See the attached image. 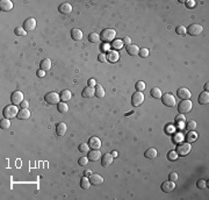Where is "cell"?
<instances>
[{
    "mask_svg": "<svg viewBox=\"0 0 209 200\" xmlns=\"http://www.w3.org/2000/svg\"><path fill=\"white\" fill-rule=\"evenodd\" d=\"M192 107H193V104L191 100H182L181 103H179V106H178V110L181 114H185V113H188L192 111Z\"/></svg>",
    "mask_w": 209,
    "mask_h": 200,
    "instance_id": "4",
    "label": "cell"
},
{
    "mask_svg": "<svg viewBox=\"0 0 209 200\" xmlns=\"http://www.w3.org/2000/svg\"><path fill=\"white\" fill-rule=\"evenodd\" d=\"M59 99H61V97H59V94H58V93H56V92H50V93L45 94V97H44V100H45V101H47L48 104H50V105L58 104Z\"/></svg>",
    "mask_w": 209,
    "mask_h": 200,
    "instance_id": "8",
    "label": "cell"
},
{
    "mask_svg": "<svg viewBox=\"0 0 209 200\" xmlns=\"http://www.w3.org/2000/svg\"><path fill=\"white\" fill-rule=\"evenodd\" d=\"M58 112L59 113H63V114H65V113H67V111H69V106H67V104L66 103H58Z\"/></svg>",
    "mask_w": 209,
    "mask_h": 200,
    "instance_id": "32",
    "label": "cell"
},
{
    "mask_svg": "<svg viewBox=\"0 0 209 200\" xmlns=\"http://www.w3.org/2000/svg\"><path fill=\"white\" fill-rule=\"evenodd\" d=\"M0 8L1 11L4 12H7V11H11L13 8V2L11 0H1L0 1Z\"/></svg>",
    "mask_w": 209,
    "mask_h": 200,
    "instance_id": "21",
    "label": "cell"
},
{
    "mask_svg": "<svg viewBox=\"0 0 209 200\" xmlns=\"http://www.w3.org/2000/svg\"><path fill=\"white\" fill-rule=\"evenodd\" d=\"M127 52H128L130 56H136V55H138V52H139V48L137 47L136 44H130V46H128L127 47Z\"/></svg>",
    "mask_w": 209,
    "mask_h": 200,
    "instance_id": "24",
    "label": "cell"
},
{
    "mask_svg": "<svg viewBox=\"0 0 209 200\" xmlns=\"http://www.w3.org/2000/svg\"><path fill=\"white\" fill-rule=\"evenodd\" d=\"M185 4L188 8H194V6H195V1L194 0H187Z\"/></svg>",
    "mask_w": 209,
    "mask_h": 200,
    "instance_id": "47",
    "label": "cell"
},
{
    "mask_svg": "<svg viewBox=\"0 0 209 200\" xmlns=\"http://www.w3.org/2000/svg\"><path fill=\"white\" fill-rule=\"evenodd\" d=\"M106 56H107V61H108V62H111V63H116V62L119 61V58H120L119 52H117V51H115V50H112V51L107 52V54H106Z\"/></svg>",
    "mask_w": 209,
    "mask_h": 200,
    "instance_id": "16",
    "label": "cell"
},
{
    "mask_svg": "<svg viewBox=\"0 0 209 200\" xmlns=\"http://www.w3.org/2000/svg\"><path fill=\"white\" fill-rule=\"evenodd\" d=\"M51 69V61L49 58H44L42 62H41V70H44V71H49Z\"/></svg>",
    "mask_w": 209,
    "mask_h": 200,
    "instance_id": "28",
    "label": "cell"
},
{
    "mask_svg": "<svg viewBox=\"0 0 209 200\" xmlns=\"http://www.w3.org/2000/svg\"><path fill=\"white\" fill-rule=\"evenodd\" d=\"M95 85H97L95 79H94V78H91V79L89 80V87H95Z\"/></svg>",
    "mask_w": 209,
    "mask_h": 200,
    "instance_id": "50",
    "label": "cell"
},
{
    "mask_svg": "<svg viewBox=\"0 0 209 200\" xmlns=\"http://www.w3.org/2000/svg\"><path fill=\"white\" fill-rule=\"evenodd\" d=\"M122 42H123V46H127V47H128V46L131 44V39L128 37V36H126V37H123V41H122Z\"/></svg>",
    "mask_w": 209,
    "mask_h": 200,
    "instance_id": "46",
    "label": "cell"
},
{
    "mask_svg": "<svg viewBox=\"0 0 209 200\" xmlns=\"http://www.w3.org/2000/svg\"><path fill=\"white\" fill-rule=\"evenodd\" d=\"M36 75H37V77H40V78H43V77L45 76V72H44V70H39Z\"/></svg>",
    "mask_w": 209,
    "mask_h": 200,
    "instance_id": "51",
    "label": "cell"
},
{
    "mask_svg": "<svg viewBox=\"0 0 209 200\" xmlns=\"http://www.w3.org/2000/svg\"><path fill=\"white\" fill-rule=\"evenodd\" d=\"M89 182L92 185H101L104 183V178L98 173H92L89 176Z\"/></svg>",
    "mask_w": 209,
    "mask_h": 200,
    "instance_id": "18",
    "label": "cell"
},
{
    "mask_svg": "<svg viewBox=\"0 0 209 200\" xmlns=\"http://www.w3.org/2000/svg\"><path fill=\"white\" fill-rule=\"evenodd\" d=\"M204 90H206V91H208L209 90V83H206V84H204Z\"/></svg>",
    "mask_w": 209,
    "mask_h": 200,
    "instance_id": "55",
    "label": "cell"
},
{
    "mask_svg": "<svg viewBox=\"0 0 209 200\" xmlns=\"http://www.w3.org/2000/svg\"><path fill=\"white\" fill-rule=\"evenodd\" d=\"M167 157H169L170 160H176L178 158L177 151H170L169 154H167Z\"/></svg>",
    "mask_w": 209,
    "mask_h": 200,
    "instance_id": "44",
    "label": "cell"
},
{
    "mask_svg": "<svg viewBox=\"0 0 209 200\" xmlns=\"http://www.w3.org/2000/svg\"><path fill=\"white\" fill-rule=\"evenodd\" d=\"M135 88H136L137 92H143L145 90V83L142 81V80H138L136 83V85H135Z\"/></svg>",
    "mask_w": 209,
    "mask_h": 200,
    "instance_id": "34",
    "label": "cell"
},
{
    "mask_svg": "<svg viewBox=\"0 0 209 200\" xmlns=\"http://www.w3.org/2000/svg\"><path fill=\"white\" fill-rule=\"evenodd\" d=\"M186 127H187V129H188V130H192V132H194V130L196 129V127H198V123H196L194 120H191V121H188V122L186 123Z\"/></svg>",
    "mask_w": 209,
    "mask_h": 200,
    "instance_id": "35",
    "label": "cell"
},
{
    "mask_svg": "<svg viewBox=\"0 0 209 200\" xmlns=\"http://www.w3.org/2000/svg\"><path fill=\"white\" fill-rule=\"evenodd\" d=\"M191 143L189 142H184V143H180L177 147V154L178 156H181V157H185L187 156L189 152H191Z\"/></svg>",
    "mask_w": 209,
    "mask_h": 200,
    "instance_id": "3",
    "label": "cell"
},
{
    "mask_svg": "<svg viewBox=\"0 0 209 200\" xmlns=\"http://www.w3.org/2000/svg\"><path fill=\"white\" fill-rule=\"evenodd\" d=\"M112 155H113V157H116V156H117V152H116V151H113Z\"/></svg>",
    "mask_w": 209,
    "mask_h": 200,
    "instance_id": "56",
    "label": "cell"
},
{
    "mask_svg": "<svg viewBox=\"0 0 209 200\" xmlns=\"http://www.w3.org/2000/svg\"><path fill=\"white\" fill-rule=\"evenodd\" d=\"M150 94H151V97L152 98H154V99H161V90L159 87H153L151 91H150Z\"/></svg>",
    "mask_w": 209,
    "mask_h": 200,
    "instance_id": "30",
    "label": "cell"
},
{
    "mask_svg": "<svg viewBox=\"0 0 209 200\" xmlns=\"http://www.w3.org/2000/svg\"><path fill=\"white\" fill-rule=\"evenodd\" d=\"M112 46L114 49H120L123 47V42L121 40H116V41H114V43H113Z\"/></svg>",
    "mask_w": 209,
    "mask_h": 200,
    "instance_id": "42",
    "label": "cell"
},
{
    "mask_svg": "<svg viewBox=\"0 0 209 200\" xmlns=\"http://www.w3.org/2000/svg\"><path fill=\"white\" fill-rule=\"evenodd\" d=\"M174 189H176V184H174V182H172V180H167V182H165V183L161 184V191L165 193L172 192Z\"/></svg>",
    "mask_w": 209,
    "mask_h": 200,
    "instance_id": "13",
    "label": "cell"
},
{
    "mask_svg": "<svg viewBox=\"0 0 209 200\" xmlns=\"http://www.w3.org/2000/svg\"><path fill=\"white\" fill-rule=\"evenodd\" d=\"M0 127L2 129H7L11 127V121H9V119H2L1 120V122H0Z\"/></svg>",
    "mask_w": 209,
    "mask_h": 200,
    "instance_id": "36",
    "label": "cell"
},
{
    "mask_svg": "<svg viewBox=\"0 0 209 200\" xmlns=\"http://www.w3.org/2000/svg\"><path fill=\"white\" fill-rule=\"evenodd\" d=\"M196 137H198V135H196L194 132H192V133H188V135H187V137H186V140H187V142H193V141L196 140Z\"/></svg>",
    "mask_w": 209,
    "mask_h": 200,
    "instance_id": "40",
    "label": "cell"
},
{
    "mask_svg": "<svg viewBox=\"0 0 209 200\" xmlns=\"http://www.w3.org/2000/svg\"><path fill=\"white\" fill-rule=\"evenodd\" d=\"M202 32H203V27H202L201 24H191V26L187 28V33H188V35H191V36H198V35H200Z\"/></svg>",
    "mask_w": 209,
    "mask_h": 200,
    "instance_id": "6",
    "label": "cell"
},
{
    "mask_svg": "<svg viewBox=\"0 0 209 200\" xmlns=\"http://www.w3.org/2000/svg\"><path fill=\"white\" fill-rule=\"evenodd\" d=\"M11 99H12V103L13 105H21V103L23 101V93L21 91H14L11 96Z\"/></svg>",
    "mask_w": 209,
    "mask_h": 200,
    "instance_id": "9",
    "label": "cell"
},
{
    "mask_svg": "<svg viewBox=\"0 0 209 200\" xmlns=\"http://www.w3.org/2000/svg\"><path fill=\"white\" fill-rule=\"evenodd\" d=\"M59 97H61V100H63L64 103H66V101L71 100V98H72V93H71L70 90H64V91L61 92Z\"/></svg>",
    "mask_w": 209,
    "mask_h": 200,
    "instance_id": "25",
    "label": "cell"
},
{
    "mask_svg": "<svg viewBox=\"0 0 209 200\" xmlns=\"http://www.w3.org/2000/svg\"><path fill=\"white\" fill-rule=\"evenodd\" d=\"M78 149H79V151L80 152H84V154H85V152H89V150L91 148L89 147V143H81Z\"/></svg>",
    "mask_w": 209,
    "mask_h": 200,
    "instance_id": "39",
    "label": "cell"
},
{
    "mask_svg": "<svg viewBox=\"0 0 209 200\" xmlns=\"http://www.w3.org/2000/svg\"><path fill=\"white\" fill-rule=\"evenodd\" d=\"M78 163H79V165H81V167H85V165H87V163H89V158L87 157H80L79 158V160H78Z\"/></svg>",
    "mask_w": 209,
    "mask_h": 200,
    "instance_id": "45",
    "label": "cell"
},
{
    "mask_svg": "<svg viewBox=\"0 0 209 200\" xmlns=\"http://www.w3.org/2000/svg\"><path fill=\"white\" fill-rule=\"evenodd\" d=\"M89 147L91 149H100L101 148V140L97 136L91 137L89 140Z\"/></svg>",
    "mask_w": 209,
    "mask_h": 200,
    "instance_id": "12",
    "label": "cell"
},
{
    "mask_svg": "<svg viewBox=\"0 0 209 200\" xmlns=\"http://www.w3.org/2000/svg\"><path fill=\"white\" fill-rule=\"evenodd\" d=\"M115 37H116V32L114 29H112V28H106L100 34V39L104 42H106V43H109V42L114 41Z\"/></svg>",
    "mask_w": 209,
    "mask_h": 200,
    "instance_id": "1",
    "label": "cell"
},
{
    "mask_svg": "<svg viewBox=\"0 0 209 200\" xmlns=\"http://www.w3.org/2000/svg\"><path fill=\"white\" fill-rule=\"evenodd\" d=\"M91 185H92V184H91V182H89V177L84 176L80 179V186H81V189H84V190H89Z\"/></svg>",
    "mask_w": 209,
    "mask_h": 200,
    "instance_id": "29",
    "label": "cell"
},
{
    "mask_svg": "<svg viewBox=\"0 0 209 200\" xmlns=\"http://www.w3.org/2000/svg\"><path fill=\"white\" fill-rule=\"evenodd\" d=\"M157 155H158V152H157V150H156L154 148H150V149H148V150L144 152V156L146 157V158H149V160H153V158H156Z\"/></svg>",
    "mask_w": 209,
    "mask_h": 200,
    "instance_id": "27",
    "label": "cell"
},
{
    "mask_svg": "<svg viewBox=\"0 0 209 200\" xmlns=\"http://www.w3.org/2000/svg\"><path fill=\"white\" fill-rule=\"evenodd\" d=\"M58 11H59L61 14L67 15V14H70V13L72 12V6H71L69 2H63V4L58 7Z\"/></svg>",
    "mask_w": 209,
    "mask_h": 200,
    "instance_id": "14",
    "label": "cell"
},
{
    "mask_svg": "<svg viewBox=\"0 0 209 200\" xmlns=\"http://www.w3.org/2000/svg\"><path fill=\"white\" fill-rule=\"evenodd\" d=\"M196 186H198L199 189H206V187H207V182H206L204 179H200V180L196 183Z\"/></svg>",
    "mask_w": 209,
    "mask_h": 200,
    "instance_id": "43",
    "label": "cell"
},
{
    "mask_svg": "<svg viewBox=\"0 0 209 200\" xmlns=\"http://www.w3.org/2000/svg\"><path fill=\"white\" fill-rule=\"evenodd\" d=\"M138 55H139L141 57H143V58L148 57V56H149V49H148V48L139 49V52H138Z\"/></svg>",
    "mask_w": 209,
    "mask_h": 200,
    "instance_id": "41",
    "label": "cell"
},
{
    "mask_svg": "<svg viewBox=\"0 0 209 200\" xmlns=\"http://www.w3.org/2000/svg\"><path fill=\"white\" fill-rule=\"evenodd\" d=\"M66 129H67V127H66V123H65V122H59V123L57 125V127H56L57 135H58V136H64L65 133H66Z\"/></svg>",
    "mask_w": 209,
    "mask_h": 200,
    "instance_id": "22",
    "label": "cell"
},
{
    "mask_svg": "<svg viewBox=\"0 0 209 200\" xmlns=\"http://www.w3.org/2000/svg\"><path fill=\"white\" fill-rule=\"evenodd\" d=\"M71 37L74 41H80L83 39V32L78 28H73L71 30Z\"/></svg>",
    "mask_w": 209,
    "mask_h": 200,
    "instance_id": "26",
    "label": "cell"
},
{
    "mask_svg": "<svg viewBox=\"0 0 209 200\" xmlns=\"http://www.w3.org/2000/svg\"><path fill=\"white\" fill-rule=\"evenodd\" d=\"M19 111L20 110H17L16 105H8V106L5 107V110H4V116L6 119H13V118L17 116Z\"/></svg>",
    "mask_w": 209,
    "mask_h": 200,
    "instance_id": "2",
    "label": "cell"
},
{
    "mask_svg": "<svg viewBox=\"0 0 209 200\" xmlns=\"http://www.w3.org/2000/svg\"><path fill=\"white\" fill-rule=\"evenodd\" d=\"M199 104L201 105H208L209 103V93L208 91H204V92H202L200 93V96H199Z\"/></svg>",
    "mask_w": 209,
    "mask_h": 200,
    "instance_id": "23",
    "label": "cell"
},
{
    "mask_svg": "<svg viewBox=\"0 0 209 200\" xmlns=\"http://www.w3.org/2000/svg\"><path fill=\"white\" fill-rule=\"evenodd\" d=\"M81 96L84 97V98H92V97L95 96V88L94 87H85L83 90V92H81Z\"/></svg>",
    "mask_w": 209,
    "mask_h": 200,
    "instance_id": "20",
    "label": "cell"
},
{
    "mask_svg": "<svg viewBox=\"0 0 209 200\" xmlns=\"http://www.w3.org/2000/svg\"><path fill=\"white\" fill-rule=\"evenodd\" d=\"M161 103L167 106V107H174L176 106V98L172 96L171 93H165L161 96Z\"/></svg>",
    "mask_w": 209,
    "mask_h": 200,
    "instance_id": "5",
    "label": "cell"
},
{
    "mask_svg": "<svg viewBox=\"0 0 209 200\" xmlns=\"http://www.w3.org/2000/svg\"><path fill=\"white\" fill-rule=\"evenodd\" d=\"M84 175H85V176H86V177H89V176H91V175H92V171H91V170H89V169H87V170H85V172H84Z\"/></svg>",
    "mask_w": 209,
    "mask_h": 200,
    "instance_id": "54",
    "label": "cell"
},
{
    "mask_svg": "<svg viewBox=\"0 0 209 200\" xmlns=\"http://www.w3.org/2000/svg\"><path fill=\"white\" fill-rule=\"evenodd\" d=\"M176 119H177L178 122H179V121H185V116H184L182 114H179V115H178Z\"/></svg>",
    "mask_w": 209,
    "mask_h": 200,
    "instance_id": "53",
    "label": "cell"
},
{
    "mask_svg": "<svg viewBox=\"0 0 209 200\" xmlns=\"http://www.w3.org/2000/svg\"><path fill=\"white\" fill-rule=\"evenodd\" d=\"M101 158H102V160H101V165H102L104 168L109 167L113 163V160H114L112 154H104V156H101Z\"/></svg>",
    "mask_w": 209,
    "mask_h": 200,
    "instance_id": "15",
    "label": "cell"
},
{
    "mask_svg": "<svg viewBox=\"0 0 209 200\" xmlns=\"http://www.w3.org/2000/svg\"><path fill=\"white\" fill-rule=\"evenodd\" d=\"M14 33H15V35H17V36H26L27 35V32L24 30L23 27H16Z\"/></svg>",
    "mask_w": 209,
    "mask_h": 200,
    "instance_id": "37",
    "label": "cell"
},
{
    "mask_svg": "<svg viewBox=\"0 0 209 200\" xmlns=\"http://www.w3.org/2000/svg\"><path fill=\"white\" fill-rule=\"evenodd\" d=\"M30 118V111L28 108H21L17 113V119L20 120H27Z\"/></svg>",
    "mask_w": 209,
    "mask_h": 200,
    "instance_id": "19",
    "label": "cell"
},
{
    "mask_svg": "<svg viewBox=\"0 0 209 200\" xmlns=\"http://www.w3.org/2000/svg\"><path fill=\"white\" fill-rule=\"evenodd\" d=\"M98 59H99L100 62H102V63H104V62L107 61V56H106V54H100V55L98 56Z\"/></svg>",
    "mask_w": 209,
    "mask_h": 200,
    "instance_id": "49",
    "label": "cell"
},
{
    "mask_svg": "<svg viewBox=\"0 0 209 200\" xmlns=\"http://www.w3.org/2000/svg\"><path fill=\"white\" fill-rule=\"evenodd\" d=\"M21 108H28V106H29V103L28 101H26V100H23L22 103H21Z\"/></svg>",
    "mask_w": 209,
    "mask_h": 200,
    "instance_id": "52",
    "label": "cell"
},
{
    "mask_svg": "<svg viewBox=\"0 0 209 200\" xmlns=\"http://www.w3.org/2000/svg\"><path fill=\"white\" fill-rule=\"evenodd\" d=\"M101 156H102V155H101V152H100L99 149H92L91 151H89V156H87V158H89V160L95 162V160H99Z\"/></svg>",
    "mask_w": 209,
    "mask_h": 200,
    "instance_id": "17",
    "label": "cell"
},
{
    "mask_svg": "<svg viewBox=\"0 0 209 200\" xmlns=\"http://www.w3.org/2000/svg\"><path fill=\"white\" fill-rule=\"evenodd\" d=\"M100 40V35L97 34V33H91L89 35V41L91 43H97Z\"/></svg>",
    "mask_w": 209,
    "mask_h": 200,
    "instance_id": "33",
    "label": "cell"
},
{
    "mask_svg": "<svg viewBox=\"0 0 209 200\" xmlns=\"http://www.w3.org/2000/svg\"><path fill=\"white\" fill-rule=\"evenodd\" d=\"M177 94H178V97H179L180 99H182V100H189V99H191V97H192L191 91H189L188 88H186V87L179 88V90L177 91Z\"/></svg>",
    "mask_w": 209,
    "mask_h": 200,
    "instance_id": "11",
    "label": "cell"
},
{
    "mask_svg": "<svg viewBox=\"0 0 209 200\" xmlns=\"http://www.w3.org/2000/svg\"><path fill=\"white\" fill-rule=\"evenodd\" d=\"M176 32H177L178 35H186L187 34V28L185 26H178Z\"/></svg>",
    "mask_w": 209,
    "mask_h": 200,
    "instance_id": "38",
    "label": "cell"
},
{
    "mask_svg": "<svg viewBox=\"0 0 209 200\" xmlns=\"http://www.w3.org/2000/svg\"><path fill=\"white\" fill-rule=\"evenodd\" d=\"M170 180H172V182H176V180H178V173H176V172H172L171 175H170Z\"/></svg>",
    "mask_w": 209,
    "mask_h": 200,
    "instance_id": "48",
    "label": "cell"
},
{
    "mask_svg": "<svg viewBox=\"0 0 209 200\" xmlns=\"http://www.w3.org/2000/svg\"><path fill=\"white\" fill-rule=\"evenodd\" d=\"M144 101V94L143 92H135L133 94V98H131V104L134 107H138L139 105L143 104Z\"/></svg>",
    "mask_w": 209,
    "mask_h": 200,
    "instance_id": "7",
    "label": "cell"
},
{
    "mask_svg": "<svg viewBox=\"0 0 209 200\" xmlns=\"http://www.w3.org/2000/svg\"><path fill=\"white\" fill-rule=\"evenodd\" d=\"M95 97H98V98H104V87L100 85V84H97L95 85Z\"/></svg>",
    "mask_w": 209,
    "mask_h": 200,
    "instance_id": "31",
    "label": "cell"
},
{
    "mask_svg": "<svg viewBox=\"0 0 209 200\" xmlns=\"http://www.w3.org/2000/svg\"><path fill=\"white\" fill-rule=\"evenodd\" d=\"M22 27L24 28L26 32H32V30H34L36 28V20L34 17H28L23 22Z\"/></svg>",
    "mask_w": 209,
    "mask_h": 200,
    "instance_id": "10",
    "label": "cell"
}]
</instances>
